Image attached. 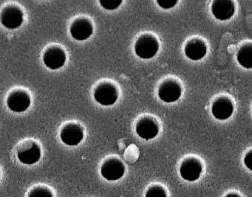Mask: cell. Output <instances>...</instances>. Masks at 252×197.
Masks as SVG:
<instances>
[{
    "label": "cell",
    "mask_w": 252,
    "mask_h": 197,
    "mask_svg": "<svg viewBox=\"0 0 252 197\" xmlns=\"http://www.w3.org/2000/svg\"><path fill=\"white\" fill-rule=\"evenodd\" d=\"M160 45L156 36L151 34L141 35L134 45L135 55L141 59H151L157 55Z\"/></svg>",
    "instance_id": "cell-1"
},
{
    "label": "cell",
    "mask_w": 252,
    "mask_h": 197,
    "mask_svg": "<svg viewBox=\"0 0 252 197\" xmlns=\"http://www.w3.org/2000/svg\"><path fill=\"white\" fill-rule=\"evenodd\" d=\"M94 97L95 101L100 105L110 107L114 105L119 98L117 88L113 84H100L94 89Z\"/></svg>",
    "instance_id": "cell-2"
},
{
    "label": "cell",
    "mask_w": 252,
    "mask_h": 197,
    "mask_svg": "<svg viewBox=\"0 0 252 197\" xmlns=\"http://www.w3.org/2000/svg\"><path fill=\"white\" fill-rule=\"evenodd\" d=\"M182 95V88L178 82L169 79L159 86L158 95L163 102L171 104L176 102Z\"/></svg>",
    "instance_id": "cell-3"
},
{
    "label": "cell",
    "mask_w": 252,
    "mask_h": 197,
    "mask_svg": "<svg viewBox=\"0 0 252 197\" xmlns=\"http://www.w3.org/2000/svg\"><path fill=\"white\" fill-rule=\"evenodd\" d=\"M1 23L8 30H15L23 25L24 14L19 7L8 6L1 13Z\"/></svg>",
    "instance_id": "cell-4"
},
{
    "label": "cell",
    "mask_w": 252,
    "mask_h": 197,
    "mask_svg": "<svg viewBox=\"0 0 252 197\" xmlns=\"http://www.w3.org/2000/svg\"><path fill=\"white\" fill-rule=\"evenodd\" d=\"M44 64L50 70H56L64 67L67 60L66 53L58 46L51 47L44 53Z\"/></svg>",
    "instance_id": "cell-5"
},
{
    "label": "cell",
    "mask_w": 252,
    "mask_h": 197,
    "mask_svg": "<svg viewBox=\"0 0 252 197\" xmlns=\"http://www.w3.org/2000/svg\"><path fill=\"white\" fill-rule=\"evenodd\" d=\"M6 103L11 111L22 113L29 110L32 104V99L26 91L16 90L8 95Z\"/></svg>",
    "instance_id": "cell-6"
},
{
    "label": "cell",
    "mask_w": 252,
    "mask_h": 197,
    "mask_svg": "<svg viewBox=\"0 0 252 197\" xmlns=\"http://www.w3.org/2000/svg\"><path fill=\"white\" fill-rule=\"evenodd\" d=\"M84 129L78 123H68L62 129L60 139L69 146L79 145L84 139Z\"/></svg>",
    "instance_id": "cell-7"
},
{
    "label": "cell",
    "mask_w": 252,
    "mask_h": 197,
    "mask_svg": "<svg viewBox=\"0 0 252 197\" xmlns=\"http://www.w3.org/2000/svg\"><path fill=\"white\" fill-rule=\"evenodd\" d=\"M125 173V166L119 159H108L101 167V176L107 180H119L123 177Z\"/></svg>",
    "instance_id": "cell-8"
},
{
    "label": "cell",
    "mask_w": 252,
    "mask_h": 197,
    "mask_svg": "<svg viewBox=\"0 0 252 197\" xmlns=\"http://www.w3.org/2000/svg\"><path fill=\"white\" fill-rule=\"evenodd\" d=\"M70 33L75 40L83 42L92 36L94 33V26L88 19H77L70 26Z\"/></svg>",
    "instance_id": "cell-9"
},
{
    "label": "cell",
    "mask_w": 252,
    "mask_h": 197,
    "mask_svg": "<svg viewBox=\"0 0 252 197\" xmlns=\"http://www.w3.org/2000/svg\"><path fill=\"white\" fill-rule=\"evenodd\" d=\"M212 15L220 21H227L235 14V5L231 0H215L211 7Z\"/></svg>",
    "instance_id": "cell-10"
},
{
    "label": "cell",
    "mask_w": 252,
    "mask_h": 197,
    "mask_svg": "<svg viewBox=\"0 0 252 197\" xmlns=\"http://www.w3.org/2000/svg\"><path fill=\"white\" fill-rule=\"evenodd\" d=\"M234 110L232 101L225 96L217 98L212 106V115L217 120H228L232 115Z\"/></svg>",
    "instance_id": "cell-11"
},
{
    "label": "cell",
    "mask_w": 252,
    "mask_h": 197,
    "mask_svg": "<svg viewBox=\"0 0 252 197\" xmlns=\"http://www.w3.org/2000/svg\"><path fill=\"white\" fill-rule=\"evenodd\" d=\"M203 166L197 159H187L180 166V174L181 177L189 182L197 180L200 178Z\"/></svg>",
    "instance_id": "cell-12"
},
{
    "label": "cell",
    "mask_w": 252,
    "mask_h": 197,
    "mask_svg": "<svg viewBox=\"0 0 252 197\" xmlns=\"http://www.w3.org/2000/svg\"><path fill=\"white\" fill-rule=\"evenodd\" d=\"M137 135L146 141L154 139L159 133L157 122L150 117H143L138 120L135 126Z\"/></svg>",
    "instance_id": "cell-13"
},
{
    "label": "cell",
    "mask_w": 252,
    "mask_h": 197,
    "mask_svg": "<svg viewBox=\"0 0 252 197\" xmlns=\"http://www.w3.org/2000/svg\"><path fill=\"white\" fill-rule=\"evenodd\" d=\"M184 54L191 61H200L207 54V45L202 39L194 38L190 39L186 44Z\"/></svg>",
    "instance_id": "cell-14"
},
{
    "label": "cell",
    "mask_w": 252,
    "mask_h": 197,
    "mask_svg": "<svg viewBox=\"0 0 252 197\" xmlns=\"http://www.w3.org/2000/svg\"><path fill=\"white\" fill-rule=\"evenodd\" d=\"M42 156L40 146L36 142H32L30 146L20 150L17 152V158L20 163L25 165L35 164L40 160Z\"/></svg>",
    "instance_id": "cell-15"
},
{
    "label": "cell",
    "mask_w": 252,
    "mask_h": 197,
    "mask_svg": "<svg viewBox=\"0 0 252 197\" xmlns=\"http://www.w3.org/2000/svg\"><path fill=\"white\" fill-rule=\"evenodd\" d=\"M237 60L243 68L247 70L252 69V44H246L239 49Z\"/></svg>",
    "instance_id": "cell-16"
},
{
    "label": "cell",
    "mask_w": 252,
    "mask_h": 197,
    "mask_svg": "<svg viewBox=\"0 0 252 197\" xmlns=\"http://www.w3.org/2000/svg\"><path fill=\"white\" fill-rule=\"evenodd\" d=\"M28 197H54V194L47 187L37 186L29 193Z\"/></svg>",
    "instance_id": "cell-17"
},
{
    "label": "cell",
    "mask_w": 252,
    "mask_h": 197,
    "mask_svg": "<svg viewBox=\"0 0 252 197\" xmlns=\"http://www.w3.org/2000/svg\"><path fill=\"white\" fill-rule=\"evenodd\" d=\"M145 197H167V195L163 187L153 185L147 189Z\"/></svg>",
    "instance_id": "cell-18"
},
{
    "label": "cell",
    "mask_w": 252,
    "mask_h": 197,
    "mask_svg": "<svg viewBox=\"0 0 252 197\" xmlns=\"http://www.w3.org/2000/svg\"><path fill=\"white\" fill-rule=\"evenodd\" d=\"M122 0H100L99 4L104 9L113 11L117 9L122 5Z\"/></svg>",
    "instance_id": "cell-19"
},
{
    "label": "cell",
    "mask_w": 252,
    "mask_h": 197,
    "mask_svg": "<svg viewBox=\"0 0 252 197\" xmlns=\"http://www.w3.org/2000/svg\"><path fill=\"white\" fill-rule=\"evenodd\" d=\"M156 2L160 8L168 10L174 8L178 4V0H157Z\"/></svg>",
    "instance_id": "cell-20"
},
{
    "label": "cell",
    "mask_w": 252,
    "mask_h": 197,
    "mask_svg": "<svg viewBox=\"0 0 252 197\" xmlns=\"http://www.w3.org/2000/svg\"><path fill=\"white\" fill-rule=\"evenodd\" d=\"M245 166L249 169L250 170H252V151H249L247 154L245 156L244 160Z\"/></svg>",
    "instance_id": "cell-21"
},
{
    "label": "cell",
    "mask_w": 252,
    "mask_h": 197,
    "mask_svg": "<svg viewBox=\"0 0 252 197\" xmlns=\"http://www.w3.org/2000/svg\"><path fill=\"white\" fill-rule=\"evenodd\" d=\"M225 197H240V196L237 195V194H228V195L225 196Z\"/></svg>",
    "instance_id": "cell-22"
}]
</instances>
